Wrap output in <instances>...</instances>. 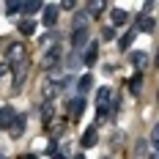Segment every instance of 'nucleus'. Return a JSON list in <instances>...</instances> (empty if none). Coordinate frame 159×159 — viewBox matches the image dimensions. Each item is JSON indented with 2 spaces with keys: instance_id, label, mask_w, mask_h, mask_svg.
Instances as JSON below:
<instances>
[{
  "instance_id": "obj_24",
  "label": "nucleus",
  "mask_w": 159,
  "mask_h": 159,
  "mask_svg": "<svg viewBox=\"0 0 159 159\" xmlns=\"http://www.w3.org/2000/svg\"><path fill=\"white\" fill-rule=\"evenodd\" d=\"M49 159H66V157H63V154H52Z\"/></svg>"
},
{
  "instance_id": "obj_23",
  "label": "nucleus",
  "mask_w": 159,
  "mask_h": 159,
  "mask_svg": "<svg viewBox=\"0 0 159 159\" xmlns=\"http://www.w3.org/2000/svg\"><path fill=\"white\" fill-rule=\"evenodd\" d=\"M102 36H104V39H107V41H110L112 36H115V30H112V28H104V30H102Z\"/></svg>"
},
{
  "instance_id": "obj_16",
  "label": "nucleus",
  "mask_w": 159,
  "mask_h": 159,
  "mask_svg": "<svg viewBox=\"0 0 159 159\" xmlns=\"http://www.w3.org/2000/svg\"><path fill=\"white\" fill-rule=\"evenodd\" d=\"M129 61H132V66L143 69V66L148 63V55H145V52H132V58H129Z\"/></svg>"
},
{
  "instance_id": "obj_15",
  "label": "nucleus",
  "mask_w": 159,
  "mask_h": 159,
  "mask_svg": "<svg viewBox=\"0 0 159 159\" xmlns=\"http://www.w3.org/2000/svg\"><path fill=\"white\" fill-rule=\"evenodd\" d=\"M58 61H61V49H58V47H52V49L47 52V58H44V66L49 69V66H55Z\"/></svg>"
},
{
  "instance_id": "obj_20",
  "label": "nucleus",
  "mask_w": 159,
  "mask_h": 159,
  "mask_svg": "<svg viewBox=\"0 0 159 159\" xmlns=\"http://www.w3.org/2000/svg\"><path fill=\"white\" fill-rule=\"evenodd\" d=\"M102 8H104V3H102V0H96V3H91V6H88V14L99 16V11H102Z\"/></svg>"
},
{
  "instance_id": "obj_1",
  "label": "nucleus",
  "mask_w": 159,
  "mask_h": 159,
  "mask_svg": "<svg viewBox=\"0 0 159 159\" xmlns=\"http://www.w3.org/2000/svg\"><path fill=\"white\" fill-rule=\"evenodd\" d=\"M6 61H8V66L14 69V66H19V63H25L28 61V49H25V44H8V52H6Z\"/></svg>"
},
{
  "instance_id": "obj_28",
  "label": "nucleus",
  "mask_w": 159,
  "mask_h": 159,
  "mask_svg": "<svg viewBox=\"0 0 159 159\" xmlns=\"http://www.w3.org/2000/svg\"><path fill=\"white\" fill-rule=\"evenodd\" d=\"M0 159H6V157H3V154H0Z\"/></svg>"
},
{
  "instance_id": "obj_6",
  "label": "nucleus",
  "mask_w": 159,
  "mask_h": 159,
  "mask_svg": "<svg viewBox=\"0 0 159 159\" xmlns=\"http://www.w3.org/2000/svg\"><path fill=\"white\" fill-rule=\"evenodd\" d=\"M154 28H157V22H154V16H140V19H137V28H134V30H143V33H154Z\"/></svg>"
},
{
  "instance_id": "obj_21",
  "label": "nucleus",
  "mask_w": 159,
  "mask_h": 159,
  "mask_svg": "<svg viewBox=\"0 0 159 159\" xmlns=\"http://www.w3.org/2000/svg\"><path fill=\"white\" fill-rule=\"evenodd\" d=\"M80 63H82V58H80L77 52H71V58H69V69H77Z\"/></svg>"
},
{
  "instance_id": "obj_22",
  "label": "nucleus",
  "mask_w": 159,
  "mask_h": 159,
  "mask_svg": "<svg viewBox=\"0 0 159 159\" xmlns=\"http://www.w3.org/2000/svg\"><path fill=\"white\" fill-rule=\"evenodd\" d=\"M49 118H52V107L44 104V124H49Z\"/></svg>"
},
{
  "instance_id": "obj_5",
  "label": "nucleus",
  "mask_w": 159,
  "mask_h": 159,
  "mask_svg": "<svg viewBox=\"0 0 159 159\" xmlns=\"http://www.w3.org/2000/svg\"><path fill=\"white\" fill-rule=\"evenodd\" d=\"M25 132V115H14V121H11V126H8V134L11 137H19Z\"/></svg>"
},
{
  "instance_id": "obj_12",
  "label": "nucleus",
  "mask_w": 159,
  "mask_h": 159,
  "mask_svg": "<svg viewBox=\"0 0 159 159\" xmlns=\"http://www.w3.org/2000/svg\"><path fill=\"white\" fill-rule=\"evenodd\" d=\"M134 36H137L134 28H132L129 33H124V36H121V41H118V49H129V47H132V41H134Z\"/></svg>"
},
{
  "instance_id": "obj_3",
  "label": "nucleus",
  "mask_w": 159,
  "mask_h": 159,
  "mask_svg": "<svg viewBox=\"0 0 159 159\" xmlns=\"http://www.w3.org/2000/svg\"><path fill=\"white\" fill-rule=\"evenodd\" d=\"M82 110H85V99H82V96H74V99L69 102V115H71V118H80Z\"/></svg>"
},
{
  "instance_id": "obj_2",
  "label": "nucleus",
  "mask_w": 159,
  "mask_h": 159,
  "mask_svg": "<svg viewBox=\"0 0 159 159\" xmlns=\"http://www.w3.org/2000/svg\"><path fill=\"white\" fill-rule=\"evenodd\" d=\"M88 44V28H77V30L71 33V47L80 49V47H85Z\"/></svg>"
},
{
  "instance_id": "obj_8",
  "label": "nucleus",
  "mask_w": 159,
  "mask_h": 159,
  "mask_svg": "<svg viewBox=\"0 0 159 159\" xmlns=\"http://www.w3.org/2000/svg\"><path fill=\"white\" fill-rule=\"evenodd\" d=\"M110 96H112V91L107 85L99 88V91H96V107H107V104H110Z\"/></svg>"
},
{
  "instance_id": "obj_11",
  "label": "nucleus",
  "mask_w": 159,
  "mask_h": 159,
  "mask_svg": "<svg viewBox=\"0 0 159 159\" xmlns=\"http://www.w3.org/2000/svg\"><path fill=\"white\" fill-rule=\"evenodd\" d=\"M11 121H14V110H11V107H0V126L8 129Z\"/></svg>"
},
{
  "instance_id": "obj_26",
  "label": "nucleus",
  "mask_w": 159,
  "mask_h": 159,
  "mask_svg": "<svg viewBox=\"0 0 159 159\" xmlns=\"http://www.w3.org/2000/svg\"><path fill=\"white\" fill-rule=\"evenodd\" d=\"M148 159H157V154H151V157H148Z\"/></svg>"
},
{
  "instance_id": "obj_9",
  "label": "nucleus",
  "mask_w": 159,
  "mask_h": 159,
  "mask_svg": "<svg viewBox=\"0 0 159 159\" xmlns=\"http://www.w3.org/2000/svg\"><path fill=\"white\" fill-rule=\"evenodd\" d=\"M110 19H112V25H126L129 22V11H124V8H112Z\"/></svg>"
},
{
  "instance_id": "obj_25",
  "label": "nucleus",
  "mask_w": 159,
  "mask_h": 159,
  "mask_svg": "<svg viewBox=\"0 0 159 159\" xmlns=\"http://www.w3.org/2000/svg\"><path fill=\"white\" fill-rule=\"evenodd\" d=\"M74 159H85V157H82V154H77V157H74Z\"/></svg>"
},
{
  "instance_id": "obj_14",
  "label": "nucleus",
  "mask_w": 159,
  "mask_h": 159,
  "mask_svg": "<svg viewBox=\"0 0 159 159\" xmlns=\"http://www.w3.org/2000/svg\"><path fill=\"white\" fill-rule=\"evenodd\" d=\"M19 33H22V36H33V33H36V22H33V19H22V22H19Z\"/></svg>"
},
{
  "instance_id": "obj_7",
  "label": "nucleus",
  "mask_w": 159,
  "mask_h": 159,
  "mask_svg": "<svg viewBox=\"0 0 159 159\" xmlns=\"http://www.w3.org/2000/svg\"><path fill=\"white\" fill-rule=\"evenodd\" d=\"M96 55H99L96 41H88V49H85V58H82V63H85V66H93V63H96Z\"/></svg>"
},
{
  "instance_id": "obj_19",
  "label": "nucleus",
  "mask_w": 159,
  "mask_h": 159,
  "mask_svg": "<svg viewBox=\"0 0 159 159\" xmlns=\"http://www.w3.org/2000/svg\"><path fill=\"white\" fill-rule=\"evenodd\" d=\"M19 11H22V3H16V0H11V3H6V14H8V16L19 14Z\"/></svg>"
},
{
  "instance_id": "obj_13",
  "label": "nucleus",
  "mask_w": 159,
  "mask_h": 159,
  "mask_svg": "<svg viewBox=\"0 0 159 159\" xmlns=\"http://www.w3.org/2000/svg\"><path fill=\"white\" fill-rule=\"evenodd\" d=\"M129 91L134 96H140V91H143V74H134V77L129 80Z\"/></svg>"
},
{
  "instance_id": "obj_27",
  "label": "nucleus",
  "mask_w": 159,
  "mask_h": 159,
  "mask_svg": "<svg viewBox=\"0 0 159 159\" xmlns=\"http://www.w3.org/2000/svg\"><path fill=\"white\" fill-rule=\"evenodd\" d=\"M25 159H39V157H25Z\"/></svg>"
},
{
  "instance_id": "obj_4",
  "label": "nucleus",
  "mask_w": 159,
  "mask_h": 159,
  "mask_svg": "<svg viewBox=\"0 0 159 159\" xmlns=\"http://www.w3.org/2000/svg\"><path fill=\"white\" fill-rule=\"evenodd\" d=\"M58 11H61L58 6H44V16H41V19H44L47 28H52V25L58 22Z\"/></svg>"
},
{
  "instance_id": "obj_17",
  "label": "nucleus",
  "mask_w": 159,
  "mask_h": 159,
  "mask_svg": "<svg viewBox=\"0 0 159 159\" xmlns=\"http://www.w3.org/2000/svg\"><path fill=\"white\" fill-rule=\"evenodd\" d=\"M91 80H93L91 74H85V77H80V80H77V91H80V96L91 91Z\"/></svg>"
},
{
  "instance_id": "obj_29",
  "label": "nucleus",
  "mask_w": 159,
  "mask_h": 159,
  "mask_svg": "<svg viewBox=\"0 0 159 159\" xmlns=\"http://www.w3.org/2000/svg\"><path fill=\"white\" fill-rule=\"evenodd\" d=\"M0 71H3V69H0Z\"/></svg>"
},
{
  "instance_id": "obj_18",
  "label": "nucleus",
  "mask_w": 159,
  "mask_h": 159,
  "mask_svg": "<svg viewBox=\"0 0 159 159\" xmlns=\"http://www.w3.org/2000/svg\"><path fill=\"white\" fill-rule=\"evenodd\" d=\"M39 8H41V3H39V0H30V3H22V11H25L28 16H30V14H36Z\"/></svg>"
},
{
  "instance_id": "obj_10",
  "label": "nucleus",
  "mask_w": 159,
  "mask_h": 159,
  "mask_svg": "<svg viewBox=\"0 0 159 159\" xmlns=\"http://www.w3.org/2000/svg\"><path fill=\"white\" fill-rule=\"evenodd\" d=\"M96 137H99V134H96V126H88V129H85V134H82V148H93Z\"/></svg>"
}]
</instances>
